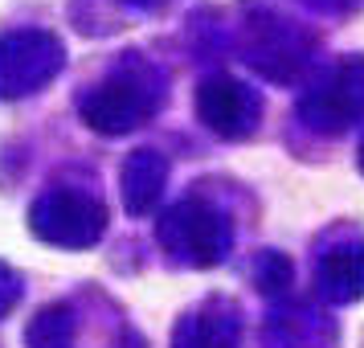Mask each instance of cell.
Listing matches in <instances>:
<instances>
[{"label":"cell","instance_id":"obj_13","mask_svg":"<svg viewBox=\"0 0 364 348\" xmlns=\"http://www.w3.org/2000/svg\"><path fill=\"white\" fill-rule=\"evenodd\" d=\"M307 4H315V9L328 13V9H344V4H352V0H307Z\"/></svg>","mask_w":364,"mask_h":348},{"label":"cell","instance_id":"obj_14","mask_svg":"<svg viewBox=\"0 0 364 348\" xmlns=\"http://www.w3.org/2000/svg\"><path fill=\"white\" fill-rule=\"evenodd\" d=\"M127 4H135V9H156V4H164V0H127Z\"/></svg>","mask_w":364,"mask_h":348},{"label":"cell","instance_id":"obj_2","mask_svg":"<svg viewBox=\"0 0 364 348\" xmlns=\"http://www.w3.org/2000/svg\"><path fill=\"white\" fill-rule=\"evenodd\" d=\"M29 226L50 246L82 250V246H95L102 230H107V205L99 197H90V193L53 189L46 197H37V205L29 209Z\"/></svg>","mask_w":364,"mask_h":348},{"label":"cell","instance_id":"obj_10","mask_svg":"<svg viewBox=\"0 0 364 348\" xmlns=\"http://www.w3.org/2000/svg\"><path fill=\"white\" fill-rule=\"evenodd\" d=\"M25 340H29V348H70L74 344V312L66 303L41 307L25 332Z\"/></svg>","mask_w":364,"mask_h":348},{"label":"cell","instance_id":"obj_4","mask_svg":"<svg viewBox=\"0 0 364 348\" xmlns=\"http://www.w3.org/2000/svg\"><path fill=\"white\" fill-rule=\"evenodd\" d=\"M299 115L315 132H344L364 115V58H344L323 83L307 90Z\"/></svg>","mask_w":364,"mask_h":348},{"label":"cell","instance_id":"obj_11","mask_svg":"<svg viewBox=\"0 0 364 348\" xmlns=\"http://www.w3.org/2000/svg\"><path fill=\"white\" fill-rule=\"evenodd\" d=\"M254 275H258V287H262L266 295H279V291L291 287V263H287L282 254H274V250L262 254V263H258Z\"/></svg>","mask_w":364,"mask_h":348},{"label":"cell","instance_id":"obj_3","mask_svg":"<svg viewBox=\"0 0 364 348\" xmlns=\"http://www.w3.org/2000/svg\"><path fill=\"white\" fill-rule=\"evenodd\" d=\"M62 41L46 29H13L0 37V99H25L58 78Z\"/></svg>","mask_w":364,"mask_h":348},{"label":"cell","instance_id":"obj_6","mask_svg":"<svg viewBox=\"0 0 364 348\" xmlns=\"http://www.w3.org/2000/svg\"><path fill=\"white\" fill-rule=\"evenodd\" d=\"M197 115L221 139H242L258 123V95L233 74H213L197 90Z\"/></svg>","mask_w":364,"mask_h":348},{"label":"cell","instance_id":"obj_7","mask_svg":"<svg viewBox=\"0 0 364 348\" xmlns=\"http://www.w3.org/2000/svg\"><path fill=\"white\" fill-rule=\"evenodd\" d=\"M164 184H168L164 156L151 148L132 152L127 164H123V205H127V213H151L156 201L164 197Z\"/></svg>","mask_w":364,"mask_h":348},{"label":"cell","instance_id":"obj_1","mask_svg":"<svg viewBox=\"0 0 364 348\" xmlns=\"http://www.w3.org/2000/svg\"><path fill=\"white\" fill-rule=\"evenodd\" d=\"M160 246L184 266H197V270H209V266L221 263V254L230 246V226L225 217L217 213L209 201H176L164 217H160Z\"/></svg>","mask_w":364,"mask_h":348},{"label":"cell","instance_id":"obj_8","mask_svg":"<svg viewBox=\"0 0 364 348\" xmlns=\"http://www.w3.org/2000/svg\"><path fill=\"white\" fill-rule=\"evenodd\" d=\"M315 283H319V291H323L331 303H356V299H364V246L360 242H352V246H331L328 254L319 258Z\"/></svg>","mask_w":364,"mask_h":348},{"label":"cell","instance_id":"obj_5","mask_svg":"<svg viewBox=\"0 0 364 348\" xmlns=\"http://www.w3.org/2000/svg\"><path fill=\"white\" fill-rule=\"evenodd\" d=\"M156 111V90L132 74H115L82 99V119L99 135H127Z\"/></svg>","mask_w":364,"mask_h":348},{"label":"cell","instance_id":"obj_12","mask_svg":"<svg viewBox=\"0 0 364 348\" xmlns=\"http://www.w3.org/2000/svg\"><path fill=\"white\" fill-rule=\"evenodd\" d=\"M21 299V279L9 263H0V315H9Z\"/></svg>","mask_w":364,"mask_h":348},{"label":"cell","instance_id":"obj_9","mask_svg":"<svg viewBox=\"0 0 364 348\" xmlns=\"http://www.w3.org/2000/svg\"><path fill=\"white\" fill-rule=\"evenodd\" d=\"M172 348H237V315L221 303L184 315Z\"/></svg>","mask_w":364,"mask_h":348},{"label":"cell","instance_id":"obj_15","mask_svg":"<svg viewBox=\"0 0 364 348\" xmlns=\"http://www.w3.org/2000/svg\"><path fill=\"white\" fill-rule=\"evenodd\" d=\"M360 172H364V148H360Z\"/></svg>","mask_w":364,"mask_h":348}]
</instances>
